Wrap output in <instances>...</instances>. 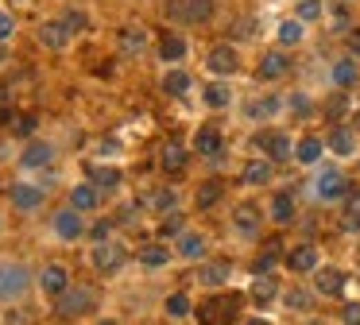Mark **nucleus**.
Listing matches in <instances>:
<instances>
[{
    "instance_id": "nucleus-1",
    "label": "nucleus",
    "mask_w": 360,
    "mask_h": 325,
    "mask_svg": "<svg viewBox=\"0 0 360 325\" xmlns=\"http://www.w3.org/2000/svg\"><path fill=\"white\" fill-rule=\"evenodd\" d=\"M240 302H244L240 295H217V298H209V302L202 306V314L198 317H202V325H233Z\"/></svg>"
},
{
    "instance_id": "nucleus-2",
    "label": "nucleus",
    "mask_w": 360,
    "mask_h": 325,
    "mask_svg": "<svg viewBox=\"0 0 360 325\" xmlns=\"http://www.w3.org/2000/svg\"><path fill=\"white\" fill-rule=\"evenodd\" d=\"M93 306H97V290H93V286H70L66 295L59 298L55 310H59L62 317H82V314H89Z\"/></svg>"
},
{
    "instance_id": "nucleus-3",
    "label": "nucleus",
    "mask_w": 360,
    "mask_h": 325,
    "mask_svg": "<svg viewBox=\"0 0 360 325\" xmlns=\"http://www.w3.org/2000/svg\"><path fill=\"white\" fill-rule=\"evenodd\" d=\"M214 4L209 0H167V16L175 23H205Z\"/></svg>"
},
{
    "instance_id": "nucleus-4",
    "label": "nucleus",
    "mask_w": 360,
    "mask_h": 325,
    "mask_svg": "<svg viewBox=\"0 0 360 325\" xmlns=\"http://www.w3.org/2000/svg\"><path fill=\"white\" fill-rule=\"evenodd\" d=\"M314 194L321 197V201H341V197H349V182H345V175L333 167L318 170V178H314Z\"/></svg>"
},
{
    "instance_id": "nucleus-5",
    "label": "nucleus",
    "mask_w": 360,
    "mask_h": 325,
    "mask_svg": "<svg viewBox=\"0 0 360 325\" xmlns=\"http://www.w3.org/2000/svg\"><path fill=\"white\" fill-rule=\"evenodd\" d=\"M31 275L23 264H0V298H20L28 290Z\"/></svg>"
},
{
    "instance_id": "nucleus-6",
    "label": "nucleus",
    "mask_w": 360,
    "mask_h": 325,
    "mask_svg": "<svg viewBox=\"0 0 360 325\" xmlns=\"http://www.w3.org/2000/svg\"><path fill=\"white\" fill-rule=\"evenodd\" d=\"M256 148H260V151H267L272 159H294L291 139L283 136V132H260V136H256Z\"/></svg>"
},
{
    "instance_id": "nucleus-7",
    "label": "nucleus",
    "mask_w": 360,
    "mask_h": 325,
    "mask_svg": "<svg viewBox=\"0 0 360 325\" xmlns=\"http://www.w3.org/2000/svg\"><path fill=\"white\" fill-rule=\"evenodd\" d=\"M39 283H43V290H47V295L62 298L70 290V271L62 264H47V267H43V275H39Z\"/></svg>"
},
{
    "instance_id": "nucleus-8",
    "label": "nucleus",
    "mask_w": 360,
    "mask_h": 325,
    "mask_svg": "<svg viewBox=\"0 0 360 325\" xmlns=\"http://www.w3.org/2000/svg\"><path fill=\"white\" fill-rule=\"evenodd\" d=\"M120 264H124V248H120V244L101 240V244L93 248V267H97V271H117Z\"/></svg>"
},
{
    "instance_id": "nucleus-9",
    "label": "nucleus",
    "mask_w": 360,
    "mask_h": 325,
    "mask_svg": "<svg viewBox=\"0 0 360 325\" xmlns=\"http://www.w3.org/2000/svg\"><path fill=\"white\" fill-rule=\"evenodd\" d=\"M55 233H59L62 240H78L82 233H86L78 209H59V213H55Z\"/></svg>"
},
{
    "instance_id": "nucleus-10",
    "label": "nucleus",
    "mask_w": 360,
    "mask_h": 325,
    "mask_svg": "<svg viewBox=\"0 0 360 325\" xmlns=\"http://www.w3.org/2000/svg\"><path fill=\"white\" fill-rule=\"evenodd\" d=\"M12 206L31 213V209L43 206V186H31V182H20V186H12Z\"/></svg>"
},
{
    "instance_id": "nucleus-11",
    "label": "nucleus",
    "mask_w": 360,
    "mask_h": 325,
    "mask_svg": "<svg viewBox=\"0 0 360 325\" xmlns=\"http://www.w3.org/2000/svg\"><path fill=\"white\" fill-rule=\"evenodd\" d=\"M205 66L214 70V74H233L236 70V50L229 47V43H221V47H214L205 55Z\"/></svg>"
},
{
    "instance_id": "nucleus-12",
    "label": "nucleus",
    "mask_w": 360,
    "mask_h": 325,
    "mask_svg": "<svg viewBox=\"0 0 360 325\" xmlns=\"http://www.w3.org/2000/svg\"><path fill=\"white\" fill-rule=\"evenodd\" d=\"M233 225H236V233H240V237H256V233H260V209L248 206V201H244V206H236Z\"/></svg>"
},
{
    "instance_id": "nucleus-13",
    "label": "nucleus",
    "mask_w": 360,
    "mask_h": 325,
    "mask_svg": "<svg viewBox=\"0 0 360 325\" xmlns=\"http://www.w3.org/2000/svg\"><path fill=\"white\" fill-rule=\"evenodd\" d=\"M287 70H291V62H287V55H279V50H272V55H263V59H260V70H256V74H260L263 81H275V78H283Z\"/></svg>"
},
{
    "instance_id": "nucleus-14",
    "label": "nucleus",
    "mask_w": 360,
    "mask_h": 325,
    "mask_svg": "<svg viewBox=\"0 0 360 325\" xmlns=\"http://www.w3.org/2000/svg\"><path fill=\"white\" fill-rule=\"evenodd\" d=\"M287 267H291V271H314V267H318V248L299 244L291 256H287Z\"/></svg>"
},
{
    "instance_id": "nucleus-15",
    "label": "nucleus",
    "mask_w": 360,
    "mask_h": 325,
    "mask_svg": "<svg viewBox=\"0 0 360 325\" xmlns=\"http://www.w3.org/2000/svg\"><path fill=\"white\" fill-rule=\"evenodd\" d=\"M50 159H55V148L35 139V144H28V151L20 155V163H23V167H47Z\"/></svg>"
},
{
    "instance_id": "nucleus-16",
    "label": "nucleus",
    "mask_w": 360,
    "mask_h": 325,
    "mask_svg": "<svg viewBox=\"0 0 360 325\" xmlns=\"http://www.w3.org/2000/svg\"><path fill=\"white\" fill-rule=\"evenodd\" d=\"M225 279H229V259H209L198 271V283H205V286H221Z\"/></svg>"
},
{
    "instance_id": "nucleus-17",
    "label": "nucleus",
    "mask_w": 360,
    "mask_h": 325,
    "mask_svg": "<svg viewBox=\"0 0 360 325\" xmlns=\"http://www.w3.org/2000/svg\"><path fill=\"white\" fill-rule=\"evenodd\" d=\"M194 151H198V155H221V132H217V128H202V132H198V136H194Z\"/></svg>"
},
{
    "instance_id": "nucleus-18",
    "label": "nucleus",
    "mask_w": 360,
    "mask_h": 325,
    "mask_svg": "<svg viewBox=\"0 0 360 325\" xmlns=\"http://www.w3.org/2000/svg\"><path fill=\"white\" fill-rule=\"evenodd\" d=\"M140 206L167 213V209H175V190H171V186H159V190H151V194H144V197H140Z\"/></svg>"
},
{
    "instance_id": "nucleus-19",
    "label": "nucleus",
    "mask_w": 360,
    "mask_h": 325,
    "mask_svg": "<svg viewBox=\"0 0 360 325\" xmlns=\"http://www.w3.org/2000/svg\"><path fill=\"white\" fill-rule=\"evenodd\" d=\"M66 39H70V31L62 28V23H43V28H39V43H43V47H50V50H62V47H66Z\"/></svg>"
},
{
    "instance_id": "nucleus-20",
    "label": "nucleus",
    "mask_w": 360,
    "mask_h": 325,
    "mask_svg": "<svg viewBox=\"0 0 360 325\" xmlns=\"http://www.w3.org/2000/svg\"><path fill=\"white\" fill-rule=\"evenodd\" d=\"M330 151H333V155H352V151H357V136H352V128H333L330 132Z\"/></svg>"
},
{
    "instance_id": "nucleus-21",
    "label": "nucleus",
    "mask_w": 360,
    "mask_h": 325,
    "mask_svg": "<svg viewBox=\"0 0 360 325\" xmlns=\"http://www.w3.org/2000/svg\"><path fill=\"white\" fill-rule=\"evenodd\" d=\"M144 47H147V31H140V28L120 31V50L124 55H144Z\"/></svg>"
},
{
    "instance_id": "nucleus-22",
    "label": "nucleus",
    "mask_w": 360,
    "mask_h": 325,
    "mask_svg": "<svg viewBox=\"0 0 360 325\" xmlns=\"http://www.w3.org/2000/svg\"><path fill=\"white\" fill-rule=\"evenodd\" d=\"M89 182L97 190H117L120 186V170L117 167H89Z\"/></svg>"
},
{
    "instance_id": "nucleus-23",
    "label": "nucleus",
    "mask_w": 360,
    "mask_h": 325,
    "mask_svg": "<svg viewBox=\"0 0 360 325\" xmlns=\"http://www.w3.org/2000/svg\"><path fill=\"white\" fill-rule=\"evenodd\" d=\"M341 228L345 233H357L360 228V190H349V197H345V221H341Z\"/></svg>"
},
{
    "instance_id": "nucleus-24",
    "label": "nucleus",
    "mask_w": 360,
    "mask_h": 325,
    "mask_svg": "<svg viewBox=\"0 0 360 325\" xmlns=\"http://www.w3.org/2000/svg\"><path fill=\"white\" fill-rule=\"evenodd\" d=\"M178 252H182V259H202L205 256V237L182 233V237H178Z\"/></svg>"
},
{
    "instance_id": "nucleus-25",
    "label": "nucleus",
    "mask_w": 360,
    "mask_h": 325,
    "mask_svg": "<svg viewBox=\"0 0 360 325\" xmlns=\"http://www.w3.org/2000/svg\"><path fill=\"white\" fill-rule=\"evenodd\" d=\"M70 209H78V213L97 209V190H93V186H74V190H70Z\"/></svg>"
},
{
    "instance_id": "nucleus-26",
    "label": "nucleus",
    "mask_w": 360,
    "mask_h": 325,
    "mask_svg": "<svg viewBox=\"0 0 360 325\" xmlns=\"http://www.w3.org/2000/svg\"><path fill=\"white\" fill-rule=\"evenodd\" d=\"M279 248H283L279 240H272V244H267V252L252 259V271H256V275H260V279H263V275H272V267L279 264Z\"/></svg>"
},
{
    "instance_id": "nucleus-27",
    "label": "nucleus",
    "mask_w": 360,
    "mask_h": 325,
    "mask_svg": "<svg viewBox=\"0 0 360 325\" xmlns=\"http://www.w3.org/2000/svg\"><path fill=\"white\" fill-rule=\"evenodd\" d=\"M318 290H321V295H341V290H345V275L333 271V267L318 271Z\"/></svg>"
},
{
    "instance_id": "nucleus-28",
    "label": "nucleus",
    "mask_w": 360,
    "mask_h": 325,
    "mask_svg": "<svg viewBox=\"0 0 360 325\" xmlns=\"http://www.w3.org/2000/svg\"><path fill=\"white\" fill-rule=\"evenodd\" d=\"M330 78H333V86H352V81H357V62H352V59H341V62H333Z\"/></svg>"
},
{
    "instance_id": "nucleus-29",
    "label": "nucleus",
    "mask_w": 360,
    "mask_h": 325,
    "mask_svg": "<svg viewBox=\"0 0 360 325\" xmlns=\"http://www.w3.org/2000/svg\"><path fill=\"white\" fill-rule=\"evenodd\" d=\"M159 167L171 170V175H175V170H182V167H186V151L178 148V144H167V148H163V159H159Z\"/></svg>"
},
{
    "instance_id": "nucleus-30",
    "label": "nucleus",
    "mask_w": 360,
    "mask_h": 325,
    "mask_svg": "<svg viewBox=\"0 0 360 325\" xmlns=\"http://www.w3.org/2000/svg\"><path fill=\"white\" fill-rule=\"evenodd\" d=\"M159 55H163V62H178L186 55V39L182 35H167V39L159 43Z\"/></svg>"
},
{
    "instance_id": "nucleus-31",
    "label": "nucleus",
    "mask_w": 360,
    "mask_h": 325,
    "mask_svg": "<svg viewBox=\"0 0 360 325\" xmlns=\"http://www.w3.org/2000/svg\"><path fill=\"white\" fill-rule=\"evenodd\" d=\"M267 178H272V167H267V163H248L244 175H240V182L244 186H263Z\"/></svg>"
},
{
    "instance_id": "nucleus-32",
    "label": "nucleus",
    "mask_w": 360,
    "mask_h": 325,
    "mask_svg": "<svg viewBox=\"0 0 360 325\" xmlns=\"http://www.w3.org/2000/svg\"><path fill=\"white\" fill-rule=\"evenodd\" d=\"M186 89H190V74H186V70H171L163 78V93H171V97H178Z\"/></svg>"
},
{
    "instance_id": "nucleus-33",
    "label": "nucleus",
    "mask_w": 360,
    "mask_h": 325,
    "mask_svg": "<svg viewBox=\"0 0 360 325\" xmlns=\"http://www.w3.org/2000/svg\"><path fill=\"white\" fill-rule=\"evenodd\" d=\"M221 194H225V186L217 182V178L214 182H205V186L198 190V209H214L217 201H221Z\"/></svg>"
},
{
    "instance_id": "nucleus-34",
    "label": "nucleus",
    "mask_w": 360,
    "mask_h": 325,
    "mask_svg": "<svg viewBox=\"0 0 360 325\" xmlns=\"http://www.w3.org/2000/svg\"><path fill=\"white\" fill-rule=\"evenodd\" d=\"M167 259H171V252H167L163 244H147V248H140V264H144V267H163Z\"/></svg>"
},
{
    "instance_id": "nucleus-35",
    "label": "nucleus",
    "mask_w": 360,
    "mask_h": 325,
    "mask_svg": "<svg viewBox=\"0 0 360 325\" xmlns=\"http://www.w3.org/2000/svg\"><path fill=\"white\" fill-rule=\"evenodd\" d=\"M272 221H279V225H287V221H294V201L287 194L272 197Z\"/></svg>"
},
{
    "instance_id": "nucleus-36",
    "label": "nucleus",
    "mask_w": 360,
    "mask_h": 325,
    "mask_svg": "<svg viewBox=\"0 0 360 325\" xmlns=\"http://www.w3.org/2000/svg\"><path fill=\"white\" fill-rule=\"evenodd\" d=\"M294 159H299V163H318V159H321V139L306 136L299 144V151H294Z\"/></svg>"
},
{
    "instance_id": "nucleus-37",
    "label": "nucleus",
    "mask_w": 360,
    "mask_h": 325,
    "mask_svg": "<svg viewBox=\"0 0 360 325\" xmlns=\"http://www.w3.org/2000/svg\"><path fill=\"white\" fill-rule=\"evenodd\" d=\"M275 290H279V286H275V279H272V275H267V279H256V283H252V298H256L260 306H267V302H272V298H275Z\"/></svg>"
},
{
    "instance_id": "nucleus-38",
    "label": "nucleus",
    "mask_w": 360,
    "mask_h": 325,
    "mask_svg": "<svg viewBox=\"0 0 360 325\" xmlns=\"http://www.w3.org/2000/svg\"><path fill=\"white\" fill-rule=\"evenodd\" d=\"M299 39H302V23H299V20L279 23V43H283V47H294Z\"/></svg>"
},
{
    "instance_id": "nucleus-39",
    "label": "nucleus",
    "mask_w": 360,
    "mask_h": 325,
    "mask_svg": "<svg viewBox=\"0 0 360 325\" xmlns=\"http://www.w3.org/2000/svg\"><path fill=\"white\" fill-rule=\"evenodd\" d=\"M205 105H209V108H225V105H229V86H205Z\"/></svg>"
},
{
    "instance_id": "nucleus-40",
    "label": "nucleus",
    "mask_w": 360,
    "mask_h": 325,
    "mask_svg": "<svg viewBox=\"0 0 360 325\" xmlns=\"http://www.w3.org/2000/svg\"><path fill=\"white\" fill-rule=\"evenodd\" d=\"M167 314H171V317H186V314H190V298H186V295H171V298H167Z\"/></svg>"
},
{
    "instance_id": "nucleus-41",
    "label": "nucleus",
    "mask_w": 360,
    "mask_h": 325,
    "mask_svg": "<svg viewBox=\"0 0 360 325\" xmlns=\"http://www.w3.org/2000/svg\"><path fill=\"white\" fill-rule=\"evenodd\" d=\"M318 16H321L318 0H302V4H299V23H310V20H318Z\"/></svg>"
},
{
    "instance_id": "nucleus-42",
    "label": "nucleus",
    "mask_w": 360,
    "mask_h": 325,
    "mask_svg": "<svg viewBox=\"0 0 360 325\" xmlns=\"http://www.w3.org/2000/svg\"><path fill=\"white\" fill-rule=\"evenodd\" d=\"M62 28H66L70 35H78V31H86V16H82V12H74V8H70L66 16H62Z\"/></svg>"
},
{
    "instance_id": "nucleus-43",
    "label": "nucleus",
    "mask_w": 360,
    "mask_h": 325,
    "mask_svg": "<svg viewBox=\"0 0 360 325\" xmlns=\"http://www.w3.org/2000/svg\"><path fill=\"white\" fill-rule=\"evenodd\" d=\"M12 132H16V136H31V132H35V117H31V112L12 117Z\"/></svg>"
},
{
    "instance_id": "nucleus-44",
    "label": "nucleus",
    "mask_w": 360,
    "mask_h": 325,
    "mask_svg": "<svg viewBox=\"0 0 360 325\" xmlns=\"http://www.w3.org/2000/svg\"><path fill=\"white\" fill-rule=\"evenodd\" d=\"M283 302L291 306V310H310V295H306V290H291Z\"/></svg>"
},
{
    "instance_id": "nucleus-45",
    "label": "nucleus",
    "mask_w": 360,
    "mask_h": 325,
    "mask_svg": "<svg viewBox=\"0 0 360 325\" xmlns=\"http://www.w3.org/2000/svg\"><path fill=\"white\" fill-rule=\"evenodd\" d=\"M159 233H163V237H178V233H182V213H171L163 221V228H159Z\"/></svg>"
},
{
    "instance_id": "nucleus-46",
    "label": "nucleus",
    "mask_w": 360,
    "mask_h": 325,
    "mask_svg": "<svg viewBox=\"0 0 360 325\" xmlns=\"http://www.w3.org/2000/svg\"><path fill=\"white\" fill-rule=\"evenodd\" d=\"M12 31H16V23H12V16H8V12H0V43L8 39Z\"/></svg>"
},
{
    "instance_id": "nucleus-47",
    "label": "nucleus",
    "mask_w": 360,
    "mask_h": 325,
    "mask_svg": "<svg viewBox=\"0 0 360 325\" xmlns=\"http://www.w3.org/2000/svg\"><path fill=\"white\" fill-rule=\"evenodd\" d=\"M248 112H252V117H263V112H275V101L267 97V101H256L252 108H248Z\"/></svg>"
},
{
    "instance_id": "nucleus-48",
    "label": "nucleus",
    "mask_w": 360,
    "mask_h": 325,
    "mask_svg": "<svg viewBox=\"0 0 360 325\" xmlns=\"http://www.w3.org/2000/svg\"><path fill=\"white\" fill-rule=\"evenodd\" d=\"M345 325H360V302L345 306Z\"/></svg>"
},
{
    "instance_id": "nucleus-49",
    "label": "nucleus",
    "mask_w": 360,
    "mask_h": 325,
    "mask_svg": "<svg viewBox=\"0 0 360 325\" xmlns=\"http://www.w3.org/2000/svg\"><path fill=\"white\" fill-rule=\"evenodd\" d=\"M93 240H97V244H101V240H108V221H101V225H93Z\"/></svg>"
},
{
    "instance_id": "nucleus-50",
    "label": "nucleus",
    "mask_w": 360,
    "mask_h": 325,
    "mask_svg": "<svg viewBox=\"0 0 360 325\" xmlns=\"http://www.w3.org/2000/svg\"><path fill=\"white\" fill-rule=\"evenodd\" d=\"M244 325H272V322H263V317H248Z\"/></svg>"
},
{
    "instance_id": "nucleus-51",
    "label": "nucleus",
    "mask_w": 360,
    "mask_h": 325,
    "mask_svg": "<svg viewBox=\"0 0 360 325\" xmlns=\"http://www.w3.org/2000/svg\"><path fill=\"white\" fill-rule=\"evenodd\" d=\"M352 50H360V35H352Z\"/></svg>"
},
{
    "instance_id": "nucleus-52",
    "label": "nucleus",
    "mask_w": 360,
    "mask_h": 325,
    "mask_svg": "<svg viewBox=\"0 0 360 325\" xmlns=\"http://www.w3.org/2000/svg\"><path fill=\"white\" fill-rule=\"evenodd\" d=\"M97 325H117V322H97Z\"/></svg>"
},
{
    "instance_id": "nucleus-53",
    "label": "nucleus",
    "mask_w": 360,
    "mask_h": 325,
    "mask_svg": "<svg viewBox=\"0 0 360 325\" xmlns=\"http://www.w3.org/2000/svg\"><path fill=\"white\" fill-rule=\"evenodd\" d=\"M314 325H318V322H314Z\"/></svg>"
}]
</instances>
